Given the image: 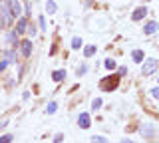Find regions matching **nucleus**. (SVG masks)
Listing matches in <instances>:
<instances>
[{
	"mask_svg": "<svg viewBox=\"0 0 159 143\" xmlns=\"http://www.w3.org/2000/svg\"><path fill=\"white\" fill-rule=\"evenodd\" d=\"M8 6H10V12H12V16H14V18L22 14V6H20L18 0H8Z\"/></svg>",
	"mask_w": 159,
	"mask_h": 143,
	"instance_id": "obj_5",
	"label": "nucleus"
},
{
	"mask_svg": "<svg viewBox=\"0 0 159 143\" xmlns=\"http://www.w3.org/2000/svg\"><path fill=\"white\" fill-rule=\"evenodd\" d=\"M117 86H119V76H106L99 82V90L103 92H113Z\"/></svg>",
	"mask_w": 159,
	"mask_h": 143,
	"instance_id": "obj_1",
	"label": "nucleus"
},
{
	"mask_svg": "<svg viewBox=\"0 0 159 143\" xmlns=\"http://www.w3.org/2000/svg\"><path fill=\"white\" fill-rule=\"evenodd\" d=\"M56 109H58V105H56V103H50V105L46 107V113H54Z\"/></svg>",
	"mask_w": 159,
	"mask_h": 143,
	"instance_id": "obj_21",
	"label": "nucleus"
},
{
	"mask_svg": "<svg viewBox=\"0 0 159 143\" xmlns=\"http://www.w3.org/2000/svg\"><path fill=\"white\" fill-rule=\"evenodd\" d=\"M26 28H28V20H26V18H20V20H18V26H16V32L22 34V32H26Z\"/></svg>",
	"mask_w": 159,
	"mask_h": 143,
	"instance_id": "obj_9",
	"label": "nucleus"
},
{
	"mask_svg": "<svg viewBox=\"0 0 159 143\" xmlns=\"http://www.w3.org/2000/svg\"><path fill=\"white\" fill-rule=\"evenodd\" d=\"M4 60H6L8 64H14V62H16V52H14V50L6 52V58H4Z\"/></svg>",
	"mask_w": 159,
	"mask_h": 143,
	"instance_id": "obj_13",
	"label": "nucleus"
},
{
	"mask_svg": "<svg viewBox=\"0 0 159 143\" xmlns=\"http://www.w3.org/2000/svg\"><path fill=\"white\" fill-rule=\"evenodd\" d=\"M80 46H82V40H80V38H74V40H72V48H74V50H78Z\"/></svg>",
	"mask_w": 159,
	"mask_h": 143,
	"instance_id": "obj_19",
	"label": "nucleus"
},
{
	"mask_svg": "<svg viewBox=\"0 0 159 143\" xmlns=\"http://www.w3.org/2000/svg\"><path fill=\"white\" fill-rule=\"evenodd\" d=\"M6 66H8V62H6V60H2V62H0V72H2Z\"/></svg>",
	"mask_w": 159,
	"mask_h": 143,
	"instance_id": "obj_26",
	"label": "nucleus"
},
{
	"mask_svg": "<svg viewBox=\"0 0 159 143\" xmlns=\"http://www.w3.org/2000/svg\"><path fill=\"white\" fill-rule=\"evenodd\" d=\"M157 68H159V62L157 60H153V58H149V60L143 62V68H141V72L145 74V76H151L153 72H157Z\"/></svg>",
	"mask_w": 159,
	"mask_h": 143,
	"instance_id": "obj_2",
	"label": "nucleus"
},
{
	"mask_svg": "<svg viewBox=\"0 0 159 143\" xmlns=\"http://www.w3.org/2000/svg\"><path fill=\"white\" fill-rule=\"evenodd\" d=\"M0 18H2V22L4 24H10L12 22V12H10V6H8V2H0Z\"/></svg>",
	"mask_w": 159,
	"mask_h": 143,
	"instance_id": "obj_3",
	"label": "nucleus"
},
{
	"mask_svg": "<svg viewBox=\"0 0 159 143\" xmlns=\"http://www.w3.org/2000/svg\"><path fill=\"white\" fill-rule=\"evenodd\" d=\"M143 56H145V54H143L141 50H133V54H131L133 62H143Z\"/></svg>",
	"mask_w": 159,
	"mask_h": 143,
	"instance_id": "obj_12",
	"label": "nucleus"
},
{
	"mask_svg": "<svg viewBox=\"0 0 159 143\" xmlns=\"http://www.w3.org/2000/svg\"><path fill=\"white\" fill-rule=\"evenodd\" d=\"M159 30V24L157 22H149L143 26V34H153V32H157Z\"/></svg>",
	"mask_w": 159,
	"mask_h": 143,
	"instance_id": "obj_8",
	"label": "nucleus"
},
{
	"mask_svg": "<svg viewBox=\"0 0 159 143\" xmlns=\"http://www.w3.org/2000/svg\"><path fill=\"white\" fill-rule=\"evenodd\" d=\"M52 78H54V82H62L64 78H66V72H62V70H56L52 74Z\"/></svg>",
	"mask_w": 159,
	"mask_h": 143,
	"instance_id": "obj_11",
	"label": "nucleus"
},
{
	"mask_svg": "<svg viewBox=\"0 0 159 143\" xmlns=\"http://www.w3.org/2000/svg\"><path fill=\"white\" fill-rule=\"evenodd\" d=\"M141 133H143L145 137H153V133H155V127H153V125H143V127H141Z\"/></svg>",
	"mask_w": 159,
	"mask_h": 143,
	"instance_id": "obj_10",
	"label": "nucleus"
},
{
	"mask_svg": "<svg viewBox=\"0 0 159 143\" xmlns=\"http://www.w3.org/2000/svg\"><path fill=\"white\" fill-rule=\"evenodd\" d=\"M86 70H88V66H86V64H82V66H80V70H78V74L82 76V74H86Z\"/></svg>",
	"mask_w": 159,
	"mask_h": 143,
	"instance_id": "obj_24",
	"label": "nucleus"
},
{
	"mask_svg": "<svg viewBox=\"0 0 159 143\" xmlns=\"http://www.w3.org/2000/svg\"><path fill=\"white\" fill-rule=\"evenodd\" d=\"M127 74V68H119V76H125Z\"/></svg>",
	"mask_w": 159,
	"mask_h": 143,
	"instance_id": "obj_28",
	"label": "nucleus"
},
{
	"mask_svg": "<svg viewBox=\"0 0 159 143\" xmlns=\"http://www.w3.org/2000/svg\"><path fill=\"white\" fill-rule=\"evenodd\" d=\"M106 68H107V70H116V62H113L111 58H107V60H106Z\"/></svg>",
	"mask_w": 159,
	"mask_h": 143,
	"instance_id": "obj_18",
	"label": "nucleus"
},
{
	"mask_svg": "<svg viewBox=\"0 0 159 143\" xmlns=\"http://www.w3.org/2000/svg\"><path fill=\"white\" fill-rule=\"evenodd\" d=\"M93 54H96V46H86V50H84V56L92 58Z\"/></svg>",
	"mask_w": 159,
	"mask_h": 143,
	"instance_id": "obj_14",
	"label": "nucleus"
},
{
	"mask_svg": "<svg viewBox=\"0 0 159 143\" xmlns=\"http://www.w3.org/2000/svg\"><path fill=\"white\" fill-rule=\"evenodd\" d=\"M8 42H12L14 46L18 44V32H10V36H8Z\"/></svg>",
	"mask_w": 159,
	"mask_h": 143,
	"instance_id": "obj_16",
	"label": "nucleus"
},
{
	"mask_svg": "<svg viewBox=\"0 0 159 143\" xmlns=\"http://www.w3.org/2000/svg\"><path fill=\"white\" fill-rule=\"evenodd\" d=\"M145 14H147V8H135V10H133V14H131V20L133 22H139V20H143V18H145Z\"/></svg>",
	"mask_w": 159,
	"mask_h": 143,
	"instance_id": "obj_6",
	"label": "nucleus"
},
{
	"mask_svg": "<svg viewBox=\"0 0 159 143\" xmlns=\"http://www.w3.org/2000/svg\"><path fill=\"white\" fill-rule=\"evenodd\" d=\"M92 141H93V143H107V139H106V137H96V135L92 137Z\"/></svg>",
	"mask_w": 159,
	"mask_h": 143,
	"instance_id": "obj_22",
	"label": "nucleus"
},
{
	"mask_svg": "<svg viewBox=\"0 0 159 143\" xmlns=\"http://www.w3.org/2000/svg\"><path fill=\"white\" fill-rule=\"evenodd\" d=\"M20 52H22L24 58H30L32 56V40H24L20 44Z\"/></svg>",
	"mask_w": 159,
	"mask_h": 143,
	"instance_id": "obj_4",
	"label": "nucleus"
},
{
	"mask_svg": "<svg viewBox=\"0 0 159 143\" xmlns=\"http://www.w3.org/2000/svg\"><path fill=\"white\" fill-rule=\"evenodd\" d=\"M46 8H48V14H54V12H56V2H54V0H48Z\"/></svg>",
	"mask_w": 159,
	"mask_h": 143,
	"instance_id": "obj_15",
	"label": "nucleus"
},
{
	"mask_svg": "<svg viewBox=\"0 0 159 143\" xmlns=\"http://www.w3.org/2000/svg\"><path fill=\"white\" fill-rule=\"evenodd\" d=\"M78 125L82 127V129H88V127H89V115H88V113H80V117H78Z\"/></svg>",
	"mask_w": 159,
	"mask_h": 143,
	"instance_id": "obj_7",
	"label": "nucleus"
},
{
	"mask_svg": "<svg viewBox=\"0 0 159 143\" xmlns=\"http://www.w3.org/2000/svg\"><path fill=\"white\" fill-rule=\"evenodd\" d=\"M151 93H153V97H157V100H159V87H153Z\"/></svg>",
	"mask_w": 159,
	"mask_h": 143,
	"instance_id": "obj_25",
	"label": "nucleus"
},
{
	"mask_svg": "<svg viewBox=\"0 0 159 143\" xmlns=\"http://www.w3.org/2000/svg\"><path fill=\"white\" fill-rule=\"evenodd\" d=\"M99 107H102V100H99V97H96V100L92 101V109L96 111V109H99Z\"/></svg>",
	"mask_w": 159,
	"mask_h": 143,
	"instance_id": "obj_17",
	"label": "nucleus"
},
{
	"mask_svg": "<svg viewBox=\"0 0 159 143\" xmlns=\"http://www.w3.org/2000/svg\"><path fill=\"white\" fill-rule=\"evenodd\" d=\"M28 24H30V22H28ZM26 30L30 32V36H34V34H36V26H34V24H30V26L26 28Z\"/></svg>",
	"mask_w": 159,
	"mask_h": 143,
	"instance_id": "obj_23",
	"label": "nucleus"
},
{
	"mask_svg": "<svg viewBox=\"0 0 159 143\" xmlns=\"http://www.w3.org/2000/svg\"><path fill=\"white\" fill-rule=\"evenodd\" d=\"M121 143H133V141H129V139H121Z\"/></svg>",
	"mask_w": 159,
	"mask_h": 143,
	"instance_id": "obj_29",
	"label": "nucleus"
},
{
	"mask_svg": "<svg viewBox=\"0 0 159 143\" xmlns=\"http://www.w3.org/2000/svg\"><path fill=\"white\" fill-rule=\"evenodd\" d=\"M40 26H42V28L46 26V18H44V16H40Z\"/></svg>",
	"mask_w": 159,
	"mask_h": 143,
	"instance_id": "obj_27",
	"label": "nucleus"
},
{
	"mask_svg": "<svg viewBox=\"0 0 159 143\" xmlns=\"http://www.w3.org/2000/svg\"><path fill=\"white\" fill-rule=\"evenodd\" d=\"M12 139H14L12 135H2L0 137V143H12Z\"/></svg>",
	"mask_w": 159,
	"mask_h": 143,
	"instance_id": "obj_20",
	"label": "nucleus"
}]
</instances>
